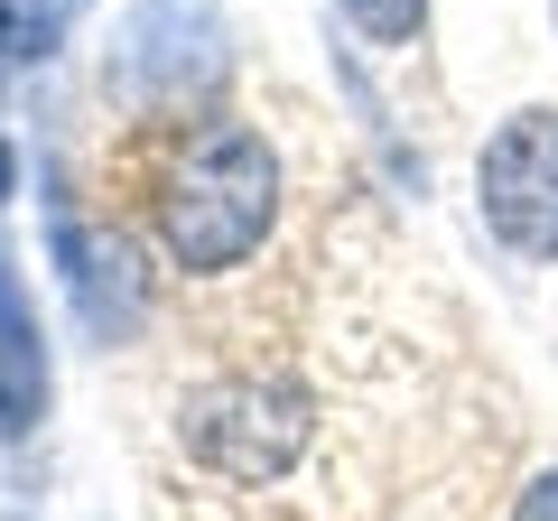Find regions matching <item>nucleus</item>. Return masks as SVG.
<instances>
[{
	"mask_svg": "<svg viewBox=\"0 0 558 521\" xmlns=\"http://www.w3.org/2000/svg\"><path fill=\"white\" fill-rule=\"evenodd\" d=\"M102 84L140 112H196L223 84V28L205 0H140L121 20L112 57H102Z\"/></svg>",
	"mask_w": 558,
	"mask_h": 521,
	"instance_id": "3",
	"label": "nucleus"
},
{
	"mask_svg": "<svg viewBox=\"0 0 558 521\" xmlns=\"http://www.w3.org/2000/svg\"><path fill=\"white\" fill-rule=\"evenodd\" d=\"M178 447L186 465H205L215 484L242 494H270L317 457V391L299 373H270V363H233V373H205L178 391Z\"/></svg>",
	"mask_w": 558,
	"mask_h": 521,
	"instance_id": "2",
	"label": "nucleus"
},
{
	"mask_svg": "<svg viewBox=\"0 0 558 521\" xmlns=\"http://www.w3.org/2000/svg\"><path fill=\"white\" fill-rule=\"evenodd\" d=\"M512 521H558V465H539V475L521 484V502H512Z\"/></svg>",
	"mask_w": 558,
	"mask_h": 521,
	"instance_id": "8",
	"label": "nucleus"
},
{
	"mask_svg": "<svg viewBox=\"0 0 558 521\" xmlns=\"http://www.w3.org/2000/svg\"><path fill=\"white\" fill-rule=\"evenodd\" d=\"M484 223L512 260H558V102H521L475 159Z\"/></svg>",
	"mask_w": 558,
	"mask_h": 521,
	"instance_id": "4",
	"label": "nucleus"
},
{
	"mask_svg": "<svg viewBox=\"0 0 558 521\" xmlns=\"http://www.w3.org/2000/svg\"><path fill=\"white\" fill-rule=\"evenodd\" d=\"M47 410V344H38V307H28L20 270L0 252V428H28Z\"/></svg>",
	"mask_w": 558,
	"mask_h": 521,
	"instance_id": "5",
	"label": "nucleus"
},
{
	"mask_svg": "<svg viewBox=\"0 0 558 521\" xmlns=\"http://www.w3.org/2000/svg\"><path fill=\"white\" fill-rule=\"evenodd\" d=\"M57 28H65V0H0V75L57 57Z\"/></svg>",
	"mask_w": 558,
	"mask_h": 521,
	"instance_id": "6",
	"label": "nucleus"
},
{
	"mask_svg": "<svg viewBox=\"0 0 558 521\" xmlns=\"http://www.w3.org/2000/svg\"><path fill=\"white\" fill-rule=\"evenodd\" d=\"M344 20H354V38H373V47H410L418 28H428V0H344Z\"/></svg>",
	"mask_w": 558,
	"mask_h": 521,
	"instance_id": "7",
	"label": "nucleus"
},
{
	"mask_svg": "<svg viewBox=\"0 0 558 521\" xmlns=\"http://www.w3.org/2000/svg\"><path fill=\"white\" fill-rule=\"evenodd\" d=\"M121 178H131L121 196H131L149 252L168 270H186V280H233L279 233V149L233 102L149 112L140 149L121 159Z\"/></svg>",
	"mask_w": 558,
	"mask_h": 521,
	"instance_id": "1",
	"label": "nucleus"
},
{
	"mask_svg": "<svg viewBox=\"0 0 558 521\" xmlns=\"http://www.w3.org/2000/svg\"><path fill=\"white\" fill-rule=\"evenodd\" d=\"M65 10H75V0H65Z\"/></svg>",
	"mask_w": 558,
	"mask_h": 521,
	"instance_id": "10",
	"label": "nucleus"
},
{
	"mask_svg": "<svg viewBox=\"0 0 558 521\" xmlns=\"http://www.w3.org/2000/svg\"><path fill=\"white\" fill-rule=\"evenodd\" d=\"M10 186H20V159H10V141H0V196H10Z\"/></svg>",
	"mask_w": 558,
	"mask_h": 521,
	"instance_id": "9",
	"label": "nucleus"
}]
</instances>
